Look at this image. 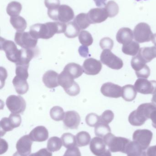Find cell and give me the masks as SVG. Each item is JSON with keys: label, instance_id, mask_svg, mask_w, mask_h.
I'll return each instance as SVG.
<instances>
[{"label": "cell", "instance_id": "6da1fadb", "mask_svg": "<svg viewBox=\"0 0 156 156\" xmlns=\"http://www.w3.org/2000/svg\"><path fill=\"white\" fill-rule=\"evenodd\" d=\"M67 25L60 22H49L45 24L37 23L30 27V34L36 39H48L55 34L64 33Z\"/></svg>", "mask_w": 156, "mask_h": 156}, {"label": "cell", "instance_id": "7a4b0ae2", "mask_svg": "<svg viewBox=\"0 0 156 156\" xmlns=\"http://www.w3.org/2000/svg\"><path fill=\"white\" fill-rule=\"evenodd\" d=\"M155 110L156 107L153 103L142 104L130 114L128 118L129 122L134 126H141L150 119L151 115Z\"/></svg>", "mask_w": 156, "mask_h": 156}, {"label": "cell", "instance_id": "3957f363", "mask_svg": "<svg viewBox=\"0 0 156 156\" xmlns=\"http://www.w3.org/2000/svg\"><path fill=\"white\" fill-rule=\"evenodd\" d=\"M48 15L50 19L64 23L70 22L74 18L73 9L66 5H62L57 8L49 9L48 11Z\"/></svg>", "mask_w": 156, "mask_h": 156}, {"label": "cell", "instance_id": "277c9868", "mask_svg": "<svg viewBox=\"0 0 156 156\" xmlns=\"http://www.w3.org/2000/svg\"><path fill=\"white\" fill-rule=\"evenodd\" d=\"M58 81L59 85L70 96H75L79 94L80 88L78 84L74 81L72 77L64 71L59 75Z\"/></svg>", "mask_w": 156, "mask_h": 156}, {"label": "cell", "instance_id": "5b68a950", "mask_svg": "<svg viewBox=\"0 0 156 156\" xmlns=\"http://www.w3.org/2000/svg\"><path fill=\"white\" fill-rule=\"evenodd\" d=\"M103 140L109 150L113 153L122 152L125 153V148L130 140L126 138L117 137L113 134H108L103 137Z\"/></svg>", "mask_w": 156, "mask_h": 156}, {"label": "cell", "instance_id": "8992f818", "mask_svg": "<svg viewBox=\"0 0 156 156\" xmlns=\"http://www.w3.org/2000/svg\"><path fill=\"white\" fill-rule=\"evenodd\" d=\"M1 49L5 52L6 58L9 61L17 63L20 58V50L17 49L13 41L1 37Z\"/></svg>", "mask_w": 156, "mask_h": 156}, {"label": "cell", "instance_id": "52a82bcc", "mask_svg": "<svg viewBox=\"0 0 156 156\" xmlns=\"http://www.w3.org/2000/svg\"><path fill=\"white\" fill-rule=\"evenodd\" d=\"M153 35L150 26L146 23H139L134 29V37L138 43L150 42L152 40Z\"/></svg>", "mask_w": 156, "mask_h": 156}, {"label": "cell", "instance_id": "ba28073f", "mask_svg": "<svg viewBox=\"0 0 156 156\" xmlns=\"http://www.w3.org/2000/svg\"><path fill=\"white\" fill-rule=\"evenodd\" d=\"M100 60L103 65L112 69L119 70L123 67L122 60L109 49H104L102 52Z\"/></svg>", "mask_w": 156, "mask_h": 156}, {"label": "cell", "instance_id": "9c48e42d", "mask_svg": "<svg viewBox=\"0 0 156 156\" xmlns=\"http://www.w3.org/2000/svg\"><path fill=\"white\" fill-rule=\"evenodd\" d=\"M14 40L18 45L25 49H36L38 43V39L33 37L29 32H16Z\"/></svg>", "mask_w": 156, "mask_h": 156}, {"label": "cell", "instance_id": "30bf717a", "mask_svg": "<svg viewBox=\"0 0 156 156\" xmlns=\"http://www.w3.org/2000/svg\"><path fill=\"white\" fill-rule=\"evenodd\" d=\"M6 105L12 113H23L26 108V103L24 99L19 95H11L7 97Z\"/></svg>", "mask_w": 156, "mask_h": 156}, {"label": "cell", "instance_id": "8fae6325", "mask_svg": "<svg viewBox=\"0 0 156 156\" xmlns=\"http://www.w3.org/2000/svg\"><path fill=\"white\" fill-rule=\"evenodd\" d=\"M153 136V133L150 130L147 129L137 130L133 134V140L137 143L145 151L148 148Z\"/></svg>", "mask_w": 156, "mask_h": 156}, {"label": "cell", "instance_id": "7c38bea8", "mask_svg": "<svg viewBox=\"0 0 156 156\" xmlns=\"http://www.w3.org/2000/svg\"><path fill=\"white\" fill-rule=\"evenodd\" d=\"M136 91L144 94H154L156 93V81H149L146 79L139 78L135 83Z\"/></svg>", "mask_w": 156, "mask_h": 156}, {"label": "cell", "instance_id": "4fadbf2b", "mask_svg": "<svg viewBox=\"0 0 156 156\" xmlns=\"http://www.w3.org/2000/svg\"><path fill=\"white\" fill-rule=\"evenodd\" d=\"M33 141L29 135L22 136L16 144L17 151L13 156H28L31 153Z\"/></svg>", "mask_w": 156, "mask_h": 156}, {"label": "cell", "instance_id": "5bb4252c", "mask_svg": "<svg viewBox=\"0 0 156 156\" xmlns=\"http://www.w3.org/2000/svg\"><path fill=\"white\" fill-rule=\"evenodd\" d=\"M83 72L87 75L95 76L100 72L102 65L100 61L93 58L86 59L82 65Z\"/></svg>", "mask_w": 156, "mask_h": 156}, {"label": "cell", "instance_id": "9a60e30c", "mask_svg": "<svg viewBox=\"0 0 156 156\" xmlns=\"http://www.w3.org/2000/svg\"><path fill=\"white\" fill-rule=\"evenodd\" d=\"M101 92L104 96L118 98L122 96V88L118 84L111 82L103 83L101 88Z\"/></svg>", "mask_w": 156, "mask_h": 156}, {"label": "cell", "instance_id": "2e32d148", "mask_svg": "<svg viewBox=\"0 0 156 156\" xmlns=\"http://www.w3.org/2000/svg\"><path fill=\"white\" fill-rule=\"evenodd\" d=\"M81 122L79 115L75 111H68L65 113L63 122L67 129H77Z\"/></svg>", "mask_w": 156, "mask_h": 156}, {"label": "cell", "instance_id": "e0dca14e", "mask_svg": "<svg viewBox=\"0 0 156 156\" xmlns=\"http://www.w3.org/2000/svg\"><path fill=\"white\" fill-rule=\"evenodd\" d=\"M88 15L91 24L102 23L109 17L105 8H96L91 9L89 11Z\"/></svg>", "mask_w": 156, "mask_h": 156}, {"label": "cell", "instance_id": "ac0fdd59", "mask_svg": "<svg viewBox=\"0 0 156 156\" xmlns=\"http://www.w3.org/2000/svg\"><path fill=\"white\" fill-rule=\"evenodd\" d=\"M34 142H43L46 141L49 137V132L45 126H37L34 128L29 134Z\"/></svg>", "mask_w": 156, "mask_h": 156}, {"label": "cell", "instance_id": "d6986e66", "mask_svg": "<svg viewBox=\"0 0 156 156\" xmlns=\"http://www.w3.org/2000/svg\"><path fill=\"white\" fill-rule=\"evenodd\" d=\"M90 149L92 153L96 156H100L106 151V144L103 139L100 137H94L90 144Z\"/></svg>", "mask_w": 156, "mask_h": 156}, {"label": "cell", "instance_id": "ffe728a7", "mask_svg": "<svg viewBox=\"0 0 156 156\" xmlns=\"http://www.w3.org/2000/svg\"><path fill=\"white\" fill-rule=\"evenodd\" d=\"M134 34L132 29L128 27H123L118 31L116 35V40L123 45L129 44L132 41Z\"/></svg>", "mask_w": 156, "mask_h": 156}, {"label": "cell", "instance_id": "44dd1931", "mask_svg": "<svg viewBox=\"0 0 156 156\" xmlns=\"http://www.w3.org/2000/svg\"><path fill=\"white\" fill-rule=\"evenodd\" d=\"M58 74L56 71L49 70L43 75V83L46 87L49 89L56 88L59 85L58 81Z\"/></svg>", "mask_w": 156, "mask_h": 156}, {"label": "cell", "instance_id": "7402d4cb", "mask_svg": "<svg viewBox=\"0 0 156 156\" xmlns=\"http://www.w3.org/2000/svg\"><path fill=\"white\" fill-rule=\"evenodd\" d=\"M137 55L146 64L151 62L156 58V47L142 48L139 50Z\"/></svg>", "mask_w": 156, "mask_h": 156}, {"label": "cell", "instance_id": "603a6c76", "mask_svg": "<svg viewBox=\"0 0 156 156\" xmlns=\"http://www.w3.org/2000/svg\"><path fill=\"white\" fill-rule=\"evenodd\" d=\"M63 71L68 74L74 79L79 77L83 73L82 67L80 65L74 63L67 64L64 68Z\"/></svg>", "mask_w": 156, "mask_h": 156}, {"label": "cell", "instance_id": "cb8c5ba5", "mask_svg": "<svg viewBox=\"0 0 156 156\" xmlns=\"http://www.w3.org/2000/svg\"><path fill=\"white\" fill-rule=\"evenodd\" d=\"M36 53L37 51L35 49L23 48L20 49V58L19 61L16 64L29 65V62L35 56Z\"/></svg>", "mask_w": 156, "mask_h": 156}, {"label": "cell", "instance_id": "d4e9b609", "mask_svg": "<svg viewBox=\"0 0 156 156\" xmlns=\"http://www.w3.org/2000/svg\"><path fill=\"white\" fill-rule=\"evenodd\" d=\"M13 83L18 94L23 95L28 90L29 86L26 80H23L16 76L13 80Z\"/></svg>", "mask_w": 156, "mask_h": 156}, {"label": "cell", "instance_id": "484cf974", "mask_svg": "<svg viewBox=\"0 0 156 156\" xmlns=\"http://www.w3.org/2000/svg\"><path fill=\"white\" fill-rule=\"evenodd\" d=\"M144 151L137 143L130 141L126 146L125 154L127 156H142Z\"/></svg>", "mask_w": 156, "mask_h": 156}, {"label": "cell", "instance_id": "4316f807", "mask_svg": "<svg viewBox=\"0 0 156 156\" xmlns=\"http://www.w3.org/2000/svg\"><path fill=\"white\" fill-rule=\"evenodd\" d=\"M137 95L135 86L132 84H127L122 87V97L126 101H132L135 100Z\"/></svg>", "mask_w": 156, "mask_h": 156}, {"label": "cell", "instance_id": "83f0119b", "mask_svg": "<svg viewBox=\"0 0 156 156\" xmlns=\"http://www.w3.org/2000/svg\"><path fill=\"white\" fill-rule=\"evenodd\" d=\"M10 23L17 32H24L27 26L25 19L20 16H12L10 18Z\"/></svg>", "mask_w": 156, "mask_h": 156}, {"label": "cell", "instance_id": "f1b7e54d", "mask_svg": "<svg viewBox=\"0 0 156 156\" xmlns=\"http://www.w3.org/2000/svg\"><path fill=\"white\" fill-rule=\"evenodd\" d=\"M140 50V45L138 42L132 41L126 44L123 45L122 48V51L125 55L135 56L138 54Z\"/></svg>", "mask_w": 156, "mask_h": 156}, {"label": "cell", "instance_id": "f546056e", "mask_svg": "<svg viewBox=\"0 0 156 156\" xmlns=\"http://www.w3.org/2000/svg\"><path fill=\"white\" fill-rule=\"evenodd\" d=\"M74 22L77 24L80 30L86 29L91 24L88 13H81L75 17Z\"/></svg>", "mask_w": 156, "mask_h": 156}, {"label": "cell", "instance_id": "4dcf8cb0", "mask_svg": "<svg viewBox=\"0 0 156 156\" xmlns=\"http://www.w3.org/2000/svg\"><path fill=\"white\" fill-rule=\"evenodd\" d=\"M80 31V29L75 22H70L67 25L66 31L64 34L68 38H75L79 34Z\"/></svg>", "mask_w": 156, "mask_h": 156}, {"label": "cell", "instance_id": "1f68e13d", "mask_svg": "<svg viewBox=\"0 0 156 156\" xmlns=\"http://www.w3.org/2000/svg\"><path fill=\"white\" fill-rule=\"evenodd\" d=\"M22 9V5L20 3L13 1L8 4L6 7V12L8 15L12 16H19Z\"/></svg>", "mask_w": 156, "mask_h": 156}, {"label": "cell", "instance_id": "d6a6232c", "mask_svg": "<svg viewBox=\"0 0 156 156\" xmlns=\"http://www.w3.org/2000/svg\"><path fill=\"white\" fill-rule=\"evenodd\" d=\"M77 145L79 147L86 146L89 144L91 136L89 134L85 131L78 133L76 136Z\"/></svg>", "mask_w": 156, "mask_h": 156}, {"label": "cell", "instance_id": "836d02e7", "mask_svg": "<svg viewBox=\"0 0 156 156\" xmlns=\"http://www.w3.org/2000/svg\"><path fill=\"white\" fill-rule=\"evenodd\" d=\"M62 145L61 139L57 136H53L50 137L48 141L47 148L50 152H56L60 150Z\"/></svg>", "mask_w": 156, "mask_h": 156}, {"label": "cell", "instance_id": "e575fe53", "mask_svg": "<svg viewBox=\"0 0 156 156\" xmlns=\"http://www.w3.org/2000/svg\"><path fill=\"white\" fill-rule=\"evenodd\" d=\"M62 144L64 147L67 148L74 147L77 145L76 136L70 133H65L61 137Z\"/></svg>", "mask_w": 156, "mask_h": 156}, {"label": "cell", "instance_id": "d590c367", "mask_svg": "<svg viewBox=\"0 0 156 156\" xmlns=\"http://www.w3.org/2000/svg\"><path fill=\"white\" fill-rule=\"evenodd\" d=\"M94 133L96 136L103 138L105 136L111 133V129L108 124L100 122L95 126Z\"/></svg>", "mask_w": 156, "mask_h": 156}, {"label": "cell", "instance_id": "8d00e7d4", "mask_svg": "<svg viewBox=\"0 0 156 156\" xmlns=\"http://www.w3.org/2000/svg\"><path fill=\"white\" fill-rule=\"evenodd\" d=\"M65 113L60 106H55L52 107L50 111V116L53 120L57 122L64 120Z\"/></svg>", "mask_w": 156, "mask_h": 156}, {"label": "cell", "instance_id": "74e56055", "mask_svg": "<svg viewBox=\"0 0 156 156\" xmlns=\"http://www.w3.org/2000/svg\"><path fill=\"white\" fill-rule=\"evenodd\" d=\"M16 74L18 77L23 79L27 80L29 76L28 73V69L29 65L26 64H16Z\"/></svg>", "mask_w": 156, "mask_h": 156}, {"label": "cell", "instance_id": "f35d334b", "mask_svg": "<svg viewBox=\"0 0 156 156\" xmlns=\"http://www.w3.org/2000/svg\"><path fill=\"white\" fill-rule=\"evenodd\" d=\"M78 38L80 43L85 46H89L93 43V38L88 31H82L79 34Z\"/></svg>", "mask_w": 156, "mask_h": 156}, {"label": "cell", "instance_id": "ab89813d", "mask_svg": "<svg viewBox=\"0 0 156 156\" xmlns=\"http://www.w3.org/2000/svg\"><path fill=\"white\" fill-rule=\"evenodd\" d=\"M105 9L108 13L109 17H113L116 16L119 12L118 4L114 1H110L106 4Z\"/></svg>", "mask_w": 156, "mask_h": 156}, {"label": "cell", "instance_id": "60d3db41", "mask_svg": "<svg viewBox=\"0 0 156 156\" xmlns=\"http://www.w3.org/2000/svg\"><path fill=\"white\" fill-rule=\"evenodd\" d=\"M0 126H1V136L4 135L6 132L12 131L14 129L10 122L9 118H7V117H4L1 120Z\"/></svg>", "mask_w": 156, "mask_h": 156}, {"label": "cell", "instance_id": "b9f144b4", "mask_svg": "<svg viewBox=\"0 0 156 156\" xmlns=\"http://www.w3.org/2000/svg\"><path fill=\"white\" fill-rule=\"evenodd\" d=\"M86 123L91 127H95L100 122V116L94 113L89 114L85 119Z\"/></svg>", "mask_w": 156, "mask_h": 156}, {"label": "cell", "instance_id": "7bdbcfd3", "mask_svg": "<svg viewBox=\"0 0 156 156\" xmlns=\"http://www.w3.org/2000/svg\"><path fill=\"white\" fill-rule=\"evenodd\" d=\"M114 118V114L111 110H106L100 116V122L103 123L109 124L113 120Z\"/></svg>", "mask_w": 156, "mask_h": 156}, {"label": "cell", "instance_id": "ee69618b", "mask_svg": "<svg viewBox=\"0 0 156 156\" xmlns=\"http://www.w3.org/2000/svg\"><path fill=\"white\" fill-rule=\"evenodd\" d=\"M100 46L102 49L111 50L114 46V41L110 37H106L102 38L100 41Z\"/></svg>", "mask_w": 156, "mask_h": 156}, {"label": "cell", "instance_id": "f6af8a7d", "mask_svg": "<svg viewBox=\"0 0 156 156\" xmlns=\"http://www.w3.org/2000/svg\"><path fill=\"white\" fill-rule=\"evenodd\" d=\"M10 122L14 128L19 127L22 122V118L20 115L12 113L8 117Z\"/></svg>", "mask_w": 156, "mask_h": 156}, {"label": "cell", "instance_id": "bcb514c9", "mask_svg": "<svg viewBox=\"0 0 156 156\" xmlns=\"http://www.w3.org/2000/svg\"><path fill=\"white\" fill-rule=\"evenodd\" d=\"M63 156H82L78 147L75 146L68 148Z\"/></svg>", "mask_w": 156, "mask_h": 156}, {"label": "cell", "instance_id": "7dc6e473", "mask_svg": "<svg viewBox=\"0 0 156 156\" xmlns=\"http://www.w3.org/2000/svg\"><path fill=\"white\" fill-rule=\"evenodd\" d=\"M45 4L48 9H52L57 8L60 5V0H45Z\"/></svg>", "mask_w": 156, "mask_h": 156}, {"label": "cell", "instance_id": "c3c4849f", "mask_svg": "<svg viewBox=\"0 0 156 156\" xmlns=\"http://www.w3.org/2000/svg\"><path fill=\"white\" fill-rule=\"evenodd\" d=\"M142 156H156V145L149 147L145 150Z\"/></svg>", "mask_w": 156, "mask_h": 156}, {"label": "cell", "instance_id": "681fc988", "mask_svg": "<svg viewBox=\"0 0 156 156\" xmlns=\"http://www.w3.org/2000/svg\"><path fill=\"white\" fill-rule=\"evenodd\" d=\"M34 156H52V152L46 148H43L34 154Z\"/></svg>", "mask_w": 156, "mask_h": 156}, {"label": "cell", "instance_id": "f907efd6", "mask_svg": "<svg viewBox=\"0 0 156 156\" xmlns=\"http://www.w3.org/2000/svg\"><path fill=\"white\" fill-rule=\"evenodd\" d=\"M79 53L82 57H87L89 55V48L85 46H82L79 48Z\"/></svg>", "mask_w": 156, "mask_h": 156}, {"label": "cell", "instance_id": "816d5d0a", "mask_svg": "<svg viewBox=\"0 0 156 156\" xmlns=\"http://www.w3.org/2000/svg\"><path fill=\"white\" fill-rule=\"evenodd\" d=\"M95 2L96 6L100 8H103L106 5V2L107 0H93Z\"/></svg>", "mask_w": 156, "mask_h": 156}, {"label": "cell", "instance_id": "f5cc1de1", "mask_svg": "<svg viewBox=\"0 0 156 156\" xmlns=\"http://www.w3.org/2000/svg\"><path fill=\"white\" fill-rule=\"evenodd\" d=\"M150 119L152 120V125L156 129V110L153 112L151 115Z\"/></svg>", "mask_w": 156, "mask_h": 156}, {"label": "cell", "instance_id": "db71d44e", "mask_svg": "<svg viewBox=\"0 0 156 156\" xmlns=\"http://www.w3.org/2000/svg\"><path fill=\"white\" fill-rule=\"evenodd\" d=\"M151 101H152V103L156 107V93L153 95V98H152Z\"/></svg>", "mask_w": 156, "mask_h": 156}, {"label": "cell", "instance_id": "11a10c76", "mask_svg": "<svg viewBox=\"0 0 156 156\" xmlns=\"http://www.w3.org/2000/svg\"><path fill=\"white\" fill-rule=\"evenodd\" d=\"M100 156H112L109 150H106L105 152Z\"/></svg>", "mask_w": 156, "mask_h": 156}, {"label": "cell", "instance_id": "9f6ffc18", "mask_svg": "<svg viewBox=\"0 0 156 156\" xmlns=\"http://www.w3.org/2000/svg\"><path fill=\"white\" fill-rule=\"evenodd\" d=\"M152 41L153 44H154L156 47V34H154L153 35V36L152 38Z\"/></svg>", "mask_w": 156, "mask_h": 156}, {"label": "cell", "instance_id": "6f0895ef", "mask_svg": "<svg viewBox=\"0 0 156 156\" xmlns=\"http://www.w3.org/2000/svg\"><path fill=\"white\" fill-rule=\"evenodd\" d=\"M28 156H34V154H31L29 155Z\"/></svg>", "mask_w": 156, "mask_h": 156}, {"label": "cell", "instance_id": "680465c9", "mask_svg": "<svg viewBox=\"0 0 156 156\" xmlns=\"http://www.w3.org/2000/svg\"><path fill=\"white\" fill-rule=\"evenodd\" d=\"M136 1H137V2H139V1H142V0H136ZM144 1H147V0H144Z\"/></svg>", "mask_w": 156, "mask_h": 156}]
</instances>
